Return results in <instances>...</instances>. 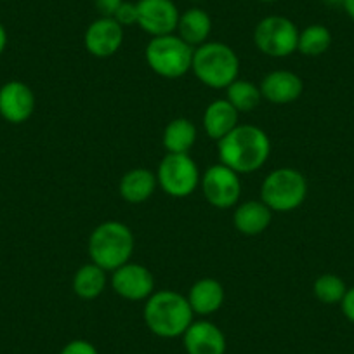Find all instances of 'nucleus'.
Wrapping results in <instances>:
<instances>
[{
	"mask_svg": "<svg viewBox=\"0 0 354 354\" xmlns=\"http://www.w3.org/2000/svg\"><path fill=\"white\" fill-rule=\"evenodd\" d=\"M108 271L101 266L88 262L84 264L80 270H77L73 277V292L84 301H93L97 299L104 292L108 285Z\"/></svg>",
	"mask_w": 354,
	"mask_h": 354,
	"instance_id": "obj_21",
	"label": "nucleus"
},
{
	"mask_svg": "<svg viewBox=\"0 0 354 354\" xmlns=\"http://www.w3.org/2000/svg\"><path fill=\"white\" fill-rule=\"evenodd\" d=\"M163 146L167 153H189L196 142V127L185 117L174 118L163 131Z\"/></svg>",
	"mask_w": 354,
	"mask_h": 354,
	"instance_id": "obj_22",
	"label": "nucleus"
},
{
	"mask_svg": "<svg viewBox=\"0 0 354 354\" xmlns=\"http://www.w3.org/2000/svg\"><path fill=\"white\" fill-rule=\"evenodd\" d=\"M136 238L131 227L118 221H106L91 233L87 243L91 262L106 271L127 264L134 254Z\"/></svg>",
	"mask_w": 354,
	"mask_h": 354,
	"instance_id": "obj_3",
	"label": "nucleus"
},
{
	"mask_svg": "<svg viewBox=\"0 0 354 354\" xmlns=\"http://www.w3.org/2000/svg\"><path fill=\"white\" fill-rule=\"evenodd\" d=\"M270 155V136L257 125L238 124L219 141L221 163L238 174L255 172L268 162Z\"/></svg>",
	"mask_w": 354,
	"mask_h": 354,
	"instance_id": "obj_1",
	"label": "nucleus"
},
{
	"mask_svg": "<svg viewBox=\"0 0 354 354\" xmlns=\"http://www.w3.org/2000/svg\"><path fill=\"white\" fill-rule=\"evenodd\" d=\"M193 49L176 33L153 37L145 50L148 66L163 78L185 77L192 70Z\"/></svg>",
	"mask_w": 354,
	"mask_h": 354,
	"instance_id": "obj_6",
	"label": "nucleus"
},
{
	"mask_svg": "<svg viewBox=\"0 0 354 354\" xmlns=\"http://www.w3.org/2000/svg\"><path fill=\"white\" fill-rule=\"evenodd\" d=\"M115 21L122 26H132L138 25V4H132V2H122L120 8L117 9L113 16Z\"/></svg>",
	"mask_w": 354,
	"mask_h": 354,
	"instance_id": "obj_26",
	"label": "nucleus"
},
{
	"mask_svg": "<svg viewBox=\"0 0 354 354\" xmlns=\"http://www.w3.org/2000/svg\"><path fill=\"white\" fill-rule=\"evenodd\" d=\"M179 9L172 0H139L138 25L151 37L170 35L177 30Z\"/></svg>",
	"mask_w": 354,
	"mask_h": 354,
	"instance_id": "obj_11",
	"label": "nucleus"
},
{
	"mask_svg": "<svg viewBox=\"0 0 354 354\" xmlns=\"http://www.w3.org/2000/svg\"><path fill=\"white\" fill-rule=\"evenodd\" d=\"M313 292H315L316 299L323 304H340L346 295L347 287L344 280L337 274H322L316 278L315 285H313Z\"/></svg>",
	"mask_w": 354,
	"mask_h": 354,
	"instance_id": "obj_25",
	"label": "nucleus"
},
{
	"mask_svg": "<svg viewBox=\"0 0 354 354\" xmlns=\"http://www.w3.org/2000/svg\"><path fill=\"white\" fill-rule=\"evenodd\" d=\"M176 32L186 44H189L192 47H198L209 39L210 32H212V19H210L209 12H205L203 9L192 8L179 16Z\"/></svg>",
	"mask_w": 354,
	"mask_h": 354,
	"instance_id": "obj_20",
	"label": "nucleus"
},
{
	"mask_svg": "<svg viewBox=\"0 0 354 354\" xmlns=\"http://www.w3.org/2000/svg\"><path fill=\"white\" fill-rule=\"evenodd\" d=\"M261 2H277V0H261Z\"/></svg>",
	"mask_w": 354,
	"mask_h": 354,
	"instance_id": "obj_33",
	"label": "nucleus"
},
{
	"mask_svg": "<svg viewBox=\"0 0 354 354\" xmlns=\"http://www.w3.org/2000/svg\"><path fill=\"white\" fill-rule=\"evenodd\" d=\"M304 91V82L297 73L288 70H274L261 82V94L274 104L294 103Z\"/></svg>",
	"mask_w": 354,
	"mask_h": 354,
	"instance_id": "obj_15",
	"label": "nucleus"
},
{
	"mask_svg": "<svg viewBox=\"0 0 354 354\" xmlns=\"http://www.w3.org/2000/svg\"><path fill=\"white\" fill-rule=\"evenodd\" d=\"M332 46V33L323 25H309L299 32L297 50L304 56L316 57L325 54Z\"/></svg>",
	"mask_w": 354,
	"mask_h": 354,
	"instance_id": "obj_24",
	"label": "nucleus"
},
{
	"mask_svg": "<svg viewBox=\"0 0 354 354\" xmlns=\"http://www.w3.org/2000/svg\"><path fill=\"white\" fill-rule=\"evenodd\" d=\"M192 306L185 295L174 290L153 292L145 302L142 318L149 332L162 339L183 337L193 323Z\"/></svg>",
	"mask_w": 354,
	"mask_h": 354,
	"instance_id": "obj_2",
	"label": "nucleus"
},
{
	"mask_svg": "<svg viewBox=\"0 0 354 354\" xmlns=\"http://www.w3.org/2000/svg\"><path fill=\"white\" fill-rule=\"evenodd\" d=\"M111 273V288L125 301H146L155 292V278L146 266L129 261Z\"/></svg>",
	"mask_w": 354,
	"mask_h": 354,
	"instance_id": "obj_10",
	"label": "nucleus"
},
{
	"mask_svg": "<svg viewBox=\"0 0 354 354\" xmlns=\"http://www.w3.org/2000/svg\"><path fill=\"white\" fill-rule=\"evenodd\" d=\"M299 28L285 16H266L254 30V44L270 57H287L297 50Z\"/></svg>",
	"mask_w": 354,
	"mask_h": 354,
	"instance_id": "obj_8",
	"label": "nucleus"
},
{
	"mask_svg": "<svg viewBox=\"0 0 354 354\" xmlns=\"http://www.w3.org/2000/svg\"><path fill=\"white\" fill-rule=\"evenodd\" d=\"M186 299L195 315L209 316L223 308L224 288L221 281L214 278H202L189 288Z\"/></svg>",
	"mask_w": 354,
	"mask_h": 354,
	"instance_id": "obj_18",
	"label": "nucleus"
},
{
	"mask_svg": "<svg viewBox=\"0 0 354 354\" xmlns=\"http://www.w3.org/2000/svg\"><path fill=\"white\" fill-rule=\"evenodd\" d=\"M35 111V94L26 84L11 80L0 87V117L9 124H23Z\"/></svg>",
	"mask_w": 354,
	"mask_h": 354,
	"instance_id": "obj_12",
	"label": "nucleus"
},
{
	"mask_svg": "<svg viewBox=\"0 0 354 354\" xmlns=\"http://www.w3.org/2000/svg\"><path fill=\"white\" fill-rule=\"evenodd\" d=\"M340 308H342L344 316H346L351 323H354V287L347 288L346 295H344L342 302H340Z\"/></svg>",
	"mask_w": 354,
	"mask_h": 354,
	"instance_id": "obj_29",
	"label": "nucleus"
},
{
	"mask_svg": "<svg viewBox=\"0 0 354 354\" xmlns=\"http://www.w3.org/2000/svg\"><path fill=\"white\" fill-rule=\"evenodd\" d=\"M226 100L236 108L238 113H248L254 111L261 104L262 94L261 87L248 80H236L226 87Z\"/></svg>",
	"mask_w": 354,
	"mask_h": 354,
	"instance_id": "obj_23",
	"label": "nucleus"
},
{
	"mask_svg": "<svg viewBox=\"0 0 354 354\" xmlns=\"http://www.w3.org/2000/svg\"><path fill=\"white\" fill-rule=\"evenodd\" d=\"M342 6H344V11L347 12V16L354 21V0H344Z\"/></svg>",
	"mask_w": 354,
	"mask_h": 354,
	"instance_id": "obj_31",
	"label": "nucleus"
},
{
	"mask_svg": "<svg viewBox=\"0 0 354 354\" xmlns=\"http://www.w3.org/2000/svg\"><path fill=\"white\" fill-rule=\"evenodd\" d=\"M192 70L203 85L226 88L240 73V59L227 44L205 42L193 53Z\"/></svg>",
	"mask_w": 354,
	"mask_h": 354,
	"instance_id": "obj_4",
	"label": "nucleus"
},
{
	"mask_svg": "<svg viewBox=\"0 0 354 354\" xmlns=\"http://www.w3.org/2000/svg\"><path fill=\"white\" fill-rule=\"evenodd\" d=\"M238 117L240 113L227 100L212 101L203 113V127H205L207 136L219 142L224 136H227L236 127Z\"/></svg>",
	"mask_w": 354,
	"mask_h": 354,
	"instance_id": "obj_17",
	"label": "nucleus"
},
{
	"mask_svg": "<svg viewBox=\"0 0 354 354\" xmlns=\"http://www.w3.org/2000/svg\"><path fill=\"white\" fill-rule=\"evenodd\" d=\"M158 181H156V174L149 169H132L124 174L122 177L118 192L120 196L129 203H142L148 198H151L155 193Z\"/></svg>",
	"mask_w": 354,
	"mask_h": 354,
	"instance_id": "obj_19",
	"label": "nucleus"
},
{
	"mask_svg": "<svg viewBox=\"0 0 354 354\" xmlns=\"http://www.w3.org/2000/svg\"><path fill=\"white\" fill-rule=\"evenodd\" d=\"M200 170L189 153H167L156 170L158 186L174 198H186L200 186Z\"/></svg>",
	"mask_w": 354,
	"mask_h": 354,
	"instance_id": "obj_7",
	"label": "nucleus"
},
{
	"mask_svg": "<svg viewBox=\"0 0 354 354\" xmlns=\"http://www.w3.org/2000/svg\"><path fill=\"white\" fill-rule=\"evenodd\" d=\"M85 49L94 57H110L118 53L124 44V26L113 18H103L93 21L85 30Z\"/></svg>",
	"mask_w": 354,
	"mask_h": 354,
	"instance_id": "obj_13",
	"label": "nucleus"
},
{
	"mask_svg": "<svg viewBox=\"0 0 354 354\" xmlns=\"http://www.w3.org/2000/svg\"><path fill=\"white\" fill-rule=\"evenodd\" d=\"M308 181L297 169L281 167L266 176L261 186V200L273 212H292L304 203Z\"/></svg>",
	"mask_w": 354,
	"mask_h": 354,
	"instance_id": "obj_5",
	"label": "nucleus"
},
{
	"mask_svg": "<svg viewBox=\"0 0 354 354\" xmlns=\"http://www.w3.org/2000/svg\"><path fill=\"white\" fill-rule=\"evenodd\" d=\"M186 354H226V337L212 322H193L183 333Z\"/></svg>",
	"mask_w": 354,
	"mask_h": 354,
	"instance_id": "obj_14",
	"label": "nucleus"
},
{
	"mask_svg": "<svg viewBox=\"0 0 354 354\" xmlns=\"http://www.w3.org/2000/svg\"><path fill=\"white\" fill-rule=\"evenodd\" d=\"M59 354H100L97 349L94 347V344H91L88 340L84 339H75L71 342H68L66 346L61 349Z\"/></svg>",
	"mask_w": 354,
	"mask_h": 354,
	"instance_id": "obj_27",
	"label": "nucleus"
},
{
	"mask_svg": "<svg viewBox=\"0 0 354 354\" xmlns=\"http://www.w3.org/2000/svg\"><path fill=\"white\" fill-rule=\"evenodd\" d=\"M6 46H8V32H6L4 25L0 23V54L4 53Z\"/></svg>",
	"mask_w": 354,
	"mask_h": 354,
	"instance_id": "obj_30",
	"label": "nucleus"
},
{
	"mask_svg": "<svg viewBox=\"0 0 354 354\" xmlns=\"http://www.w3.org/2000/svg\"><path fill=\"white\" fill-rule=\"evenodd\" d=\"M323 2H325V4H328V6H342L344 4V0H323Z\"/></svg>",
	"mask_w": 354,
	"mask_h": 354,
	"instance_id": "obj_32",
	"label": "nucleus"
},
{
	"mask_svg": "<svg viewBox=\"0 0 354 354\" xmlns=\"http://www.w3.org/2000/svg\"><path fill=\"white\" fill-rule=\"evenodd\" d=\"M273 219V210L262 200H248L240 203L234 210V227L245 236H257L270 227Z\"/></svg>",
	"mask_w": 354,
	"mask_h": 354,
	"instance_id": "obj_16",
	"label": "nucleus"
},
{
	"mask_svg": "<svg viewBox=\"0 0 354 354\" xmlns=\"http://www.w3.org/2000/svg\"><path fill=\"white\" fill-rule=\"evenodd\" d=\"M200 186L207 202L216 209H231L241 195L240 174L224 163L209 167L200 179Z\"/></svg>",
	"mask_w": 354,
	"mask_h": 354,
	"instance_id": "obj_9",
	"label": "nucleus"
},
{
	"mask_svg": "<svg viewBox=\"0 0 354 354\" xmlns=\"http://www.w3.org/2000/svg\"><path fill=\"white\" fill-rule=\"evenodd\" d=\"M122 2L124 0H94V6L103 18H113Z\"/></svg>",
	"mask_w": 354,
	"mask_h": 354,
	"instance_id": "obj_28",
	"label": "nucleus"
}]
</instances>
